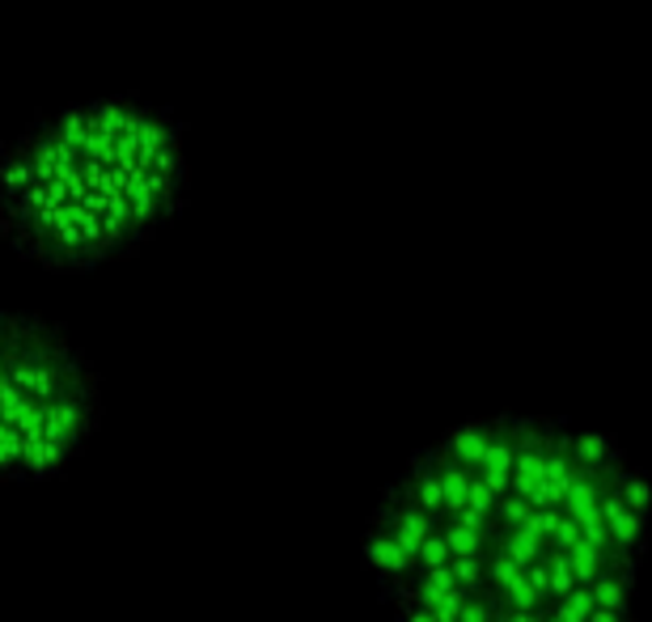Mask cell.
I'll use <instances>...</instances> for the list:
<instances>
[{
    "instance_id": "30bf717a",
    "label": "cell",
    "mask_w": 652,
    "mask_h": 622,
    "mask_svg": "<svg viewBox=\"0 0 652 622\" xmlns=\"http://www.w3.org/2000/svg\"><path fill=\"white\" fill-rule=\"evenodd\" d=\"M534 500L530 495H517V491H509V495H500V504H496V521H500V530H521L530 516H534Z\"/></svg>"
},
{
    "instance_id": "7a4b0ae2",
    "label": "cell",
    "mask_w": 652,
    "mask_h": 622,
    "mask_svg": "<svg viewBox=\"0 0 652 622\" xmlns=\"http://www.w3.org/2000/svg\"><path fill=\"white\" fill-rule=\"evenodd\" d=\"M369 521H373V525H381L385 534H394V538L403 542L415 559H420V546L428 542V534H433V530H441V516L424 513L420 504L385 500V495L378 500V509H373V516H369Z\"/></svg>"
},
{
    "instance_id": "3957f363",
    "label": "cell",
    "mask_w": 652,
    "mask_h": 622,
    "mask_svg": "<svg viewBox=\"0 0 652 622\" xmlns=\"http://www.w3.org/2000/svg\"><path fill=\"white\" fill-rule=\"evenodd\" d=\"M360 568L373 576H408V571H420V559L394 534H385L381 525L369 521L360 538Z\"/></svg>"
},
{
    "instance_id": "52a82bcc",
    "label": "cell",
    "mask_w": 652,
    "mask_h": 622,
    "mask_svg": "<svg viewBox=\"0 0 652 622\" xmlns=\"http://www.w3.org/2000/svg\"><path fill=\"white\" fill-rule=\"evenodd\" d=\"M594 597H598V605H606V610H623V614H631V597H635V571L606 568L598 580H594Z\"/></svg>"
},
{
    "instance_id": "4fadbf2b",
    "label": "cell",
    "mask_w": 652,
    "mask_h": 622,
    "mask_svg": "<svg viewBox=\"0 0 652 622\" xmlns=\"http://www.w3.org/2000/svg\"><path fill=\"white\" fill-rule=\"evenodd\" d=\"M589 622H631V614H623V610H606V605H594Z\"/></svg>"
},
{
    "instance_id": "5b68a950",
    "label": "cell",
    "mask_w": 652,
    "mask_h": 622,
    "mask_svg": "<svg viewBox=\"0 0 652 622\" xmlns=\"http://www.w3.org/2000/svg\"><path fill=\"white\" fill-rule=\"evenodd\" d=\"M572 454H576V461H580L585 470H627L623 445H619L615 436L598 433V428L576 433V440H572Z\"/></svg>"
},
{
    "instance_id": "ba28073f",
    "label": "cell",
    "mask_w": 652,
    "mask_h": 622,
    "mask_svg": "<svg viewBox=\"0 0 652 622\" xmlns=\"http://www.w3.org/2000/svg\"><path fill=\"white\" fill-rule=\"evenodd\" d=\"M441 534H445V542H449V550H454V555H488L491 550L488 534L470 530V525L454 521V516H445V521H441Z\"/></svg>"
},
{
    "instance_id": "8fae6325",
    "label": "cell",
    "mask_w": 652,
    "mask_h": 622,
    "mask_svg": "<svg viewBox=\"0 0 652 622\" xmlns=\"http://www.w3.org/2000/svg\"><path fill=\"white\" fill-rule=\"evenodd\" d=\"M449 559H454L449 542H445V534H441V530H433V534H428V542L420 546V568H436V564H449Z\"/></svg>"
},
{
    "instance_id": "6da1fadb",
    "label": "cell",
    "mask_w": 652,
    "mask_h": 622,
    "mask_svg": "<svg viewBox=\"0 0 652 622\" xmlns=\"http://www.w3.org/2000/svg\"><path fill=\"white\" fill-rule=\"evenodd\" d=\"M183 128L140 98H94L30 123L0 162L9 245L47 271H94L153 242L187 199Z\"/></svg>"
},
{
    "instance_id": "277c9868",
    "label": "cell",
    "mask_w": 652,
    "mask_h": 622,
    "mask_svg": "<svg viewBox=\"0 0 652 622\" xmlns=\"http://www.w3.org/2000/svg\"><path fill=\"white\" fill-rule=\"evenodd\" d=\"M491 433H496V419H466L458 428H449L436 445H441L449 458H458L479 470V461H483V454H488V445H491Z\"/></svg>"
},
{
    "instance_id": "7c38bea8",
    "label": "cell",
    "mask_w": 652,
    "mask_h": 622,
    "mask_svg": "<svg viewBox=\"0 0 652 622\" xmlns=\"http://www.w3.org/2000/svg\"><path fill=\"white\" fill-rule=\"evenodd\" d=\"M394 622H441L433 605H411V610H394Z\"/></svg>"
},
{
    "instance_id": "9c48e42d",
    "label": "cell",
    "mask_w": 652,
    "mask_h": 622,
    "mask_svg": "<svg viewBox=\"0 0 652 622\" xmlns=\"http://www.w3.org/2000/svg\"><path fill=\"white\" fill-rule=\"evenodd\" d=\"M619 491H623L627 509L652 513V474L644 466H627L623 474H619Z\"/></svg>"
},
{
    "instance_id": "8992f818",
    "label": "cell",
    "mask_w": 652,
    "mask_h": 622,
    "mask_svg": "<svg viewBox=\"0 0 652 622\" xmlns=\"http://www.w3.org/2000/svg\"><path fill=\"white\" fill-rule=\"evenodd\" d=\"M649 530H652V513H635V509H623V513L610 521L615 546L627 550V555H635V559L649 550Z\"/></svg>"
}]
</instances>
